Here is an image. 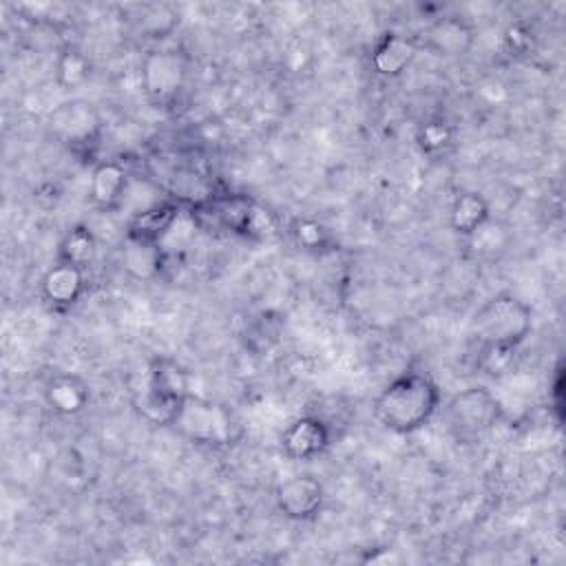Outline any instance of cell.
<instances>
[{
	"label": "cell",
	"instance_id": "6da1fadb",
	"mask_svg": "<svg viewBox=\"0 0 566 566\" xmlns=\"http://www.w3.org/2000/svg\"><path fill=\"white\" fill-rule=\"evenodd\" d=\"M440 407V387L424 369H405L374 400L376 420L391 433L422 429Z\"/></svg>",
	"mask_w": 566,
	"mask_h": 566
},
{
	"label": "cell",
	"instance_id": "7a4b0ae2",
	"mask_svg": "<svg viewBox=\"0 0 566 566\" xmlns=\"http://www.w3.org/2000/svg\"><path fill=\"white\" fill-rule=\"evenodd\" d=\"M533 332V307L513 292L486 298L471 318V336L478 347L520 349Z\"/></svg>",
	"mask_w": 566,
	"mask_h": 566
},
{
	"label": "cell",
	"instance_id": "3957f363",
	"mask_svg": "<svg viewBox=\"0 0 566 566\" xmlns=\"http://www.w3.org/2000/svg\"><path fill=\"white\" fill-rule=\"evenodd\" d=\"M190 394V376L186 367L172 358L159 356L146 365L142 385L135 394V407L148 422L170 427Z\"/></svg>",
	"mask_w": 566,
	"mask_h": 566
},
{
	"label": "cell",
	"instance_id": "277c9868",
	"mask_svg": "<svg viewBox=\"0 0 566 566\" xmlns=\"http://www.w3.org/2000/svg\"><path fill=\"white\" fill-rule=\"evenodd\" d=\"M188 212L195 226L219 228L241 239H268L276 230L272 212L245 195H212Z\"/></svg>",
	"mask_w": 566,
	"mask_h": 566
},
{
	"label": "cell",
	"instance_id": "5b68a950",
	"mask_svg": "<svg viewBox=\"0 0 566 566\" xmlns=\"http://www.w3.org/2000/svg\"><path fill=\"white\" fill-rule=\"evenodd\" d=\"M170 427L201 447H228L241 436V422L228 405L197 394L186 398Z\"/></svg>",
	"mask_w": 566,
	"mask_h": 566
},
{
	"label": "cell",
	"instance_id": "8992f818",
	"mask_svg": "<svg viewBox=\"0 0 566 566\" xmlns=\"http://www.w3.org/2000/svg\"><path fill=\"white\" fill-rule=\"evenodd\" d=\"M444 416L449 431L458 442H475L504 418V407L491 389L473 385L458 391L447 402Z\"/></svg>",
	"mask_w": 566,
	"mask_h": 566
},
{
	"label": "cell",
	"instance_id": "52a82bcc",
	"mask_svg": "<svg viewBox=\"0 0 566 566\" xmlns=\"http://www.w3.org/2000/svg\"><path fill=\"white\" fill-rule=\"evenodd\" d=\"M49 130L71 150H88L99 139L102 117L93 102L69 97L49 113Z\"/></svg>",
	"mask_w": 566,
	"mask_h": 566
},
{
	"label": "cell",
	"instance_id": "ba28073f",
	"mask_svg": "<svg viewBox=\"0 0 566 566\" xmlns=\"http://www.w3.org/2000/svg\"><path fill=\"white\" fill-rule=\"evenodd\" d=\"M188 77V60L177 49L148 51L139 66V80L144 93L157 102H172L184 88Z\"/></svg>",
	"mask_w": 566,
	"mask_h": 566
},
{
	"label": "cell",
	"instance_id": "9c48e42d",
	"mask_svg": "<svg viewBox=\"0 0 566 566\" xmlns=\"http://www.w3.org/2000/svg\"><path fill=\"white\" fill-rule=\"evenodd\" d=\"M276 509L292 522L314 520L325 504V489L321 480L307 473L290 475L274 491Z\"/></svg>",
	"mask_w": 566,
	"mask_h": 566
},
{
	"label": "cell",
	"instance_id": "30bf717a",
	"mask_svg": "<svg viewBox=\"0 0 566 566\" xmlns=\"http://www.w3.org/2000/svg\"><path fill=\"white\" fill-rule=\"evenodd\" d=\"M332 442V431L318 416H298L281 433V451L285 458L303 462L321 455Z\"/></svg>",
	"mask_w": 566,
	"mask_h": 566
},
{
	"label": "cell",
	"instance_id": "8fae6325",
	"mask_svg": "<svg viewBox=\"0 0 566 566\" xmlns=\"http://www.w3.org/2000/svg\"><path fill=\"white\" fill-rule=\"evenodd\" d=\"M475 42V29L460 15L436 18L422 38L424 49L442 57H460L471 51Z\"/></svg>",
	"mask_w": 566,
	"mask_h": 566
},
{
	"label": "cell",
	"instance_id": "7c38bea8",
	"mask_svg": "<svg viewBox=\"0 0 566 566\" xmlns=\"http://www.w3.org/2000/svg\"><path fill=\"white\" fill-rule=\"evenodd\" d=\"M418 49H420V42L416 38H409L398 31H387L380 35V40L371 49V55H369L371 69L378 75L396 77L402 71H407Z\"/></svg>",
	"mask_w": 566,
	"mask_h": 566
},
{
	"label": "cell",
	"instance_id": "4fadbf2b",
	"mask_svg": "<svg viewBox=\"0 0 566 566\" xmlns=\"http://www.w3.org/2000/svg\"><path fill=\"white\" fill-rule=\"evenodd\" d=\"M40 287L44 301L53 307H71L82 298L86 290V270L64 261H55L44 272Z\"/></svg>",
	"mask_w": 566,
	"mask_h": 566
},
{
	"label": "cell",
	"instance_id": "5bb4252c",
	"mask_svg": "<svg viewBox=\"0 0 566 566\" xmlns=\"http://www.w3.org/2000/svg\"><path fill=\"white\" fill-rule=\"evenodd\" d=\"M44 402L57 416H77L91 402V387L77 374H55L44 385Z\"/></svg>",
	"mask_w": 566,
	"mask_h": 566
},
{
	"label": "cell",
	"instance_id": "9a60e30c",
	"mask_svg": "<svg viewBox=\"0 0 566 566\" xmlns=\"http://www.w3.org/2000/svg\"><path fill=\"white\" fill-rule=\"evenodd\" d=\"M181 217V206L175 201H157L133 214L126 228L128 239L161 243L175 221Z\"/></svg>",
	"mask_w": 566,
	"mask_h": 566
},
{
	"label": "cell",
	"instance_id": "2e32d148",
	"mask_svg": "<svg viewBox=\"0 0 566 566\" xmlns=\"http://www.w3.org/2000/svg\"><path fill=\"white\" fill-rule=\"evenodd\" d=\"M128 190V172L119 161H99L91 172V201L99 210H115L122 206Z\"/></svg>",
	"mask_w": 566,
	"mask_h": 566
},
{
	"label": "cell",
	"instance_id": "e0dca14e",
	"mask_svg": "<svg viewBox=\"0 0 566 566\" xmlns=\"http://www.w3.org/2000/svg\"><path fill=\"white\" fill-rule=\"evenodd\" d=\"M491 219V206L489 201L475 192L467 190L460 192L449 210V226L460 237H471L475 230H480Z\"/></svg>",
	"mask_w": 566,
	"mask_h": 566
},
{
	"label": "cell",
	"instance_id": "ac0fdd59",
	"mask_svg": "<svg viewBox=\"0 0 566 566\" xmlns=\"http://www.w3.org/2000/svg\"><path fill=\"white\" fill-rule=\"evenodd\" d=\"M122 265L130 276L139 281L155 279L164 265V248L161 243L137 241L126 237V245L122 248Z\"/></svg>",
	"mask_w": 566,
	"mask_h": 566
},
{
	"label": "cell",
	"instance_id": "d6986e66",
	"mask_svg": "<svg viewBox=\"0 0 566 566\" xmlns=\"http://www.w3.org/2000/svg\"><path fill=\"white\" fill-rule=\"evenodd\" d=\"M97 254V241L95 234L91 232V228L86 226H73L60 241L57 245V259L55 261H64L71 265H77L82 270H86L93 259Z\"/></svg>",
	"mask_w": 566,
	"mask_h": 566
},
{
	"label": "cell",
	"instance_id": "ffe728a7",
	"mask_svg": "<svg viewBox=\"0 0 566 566\" xmlns=\"http://www.w3.org/2000/svg\"><path fill=\"white\" fill-rule=\"evenodd\" d=\"M91 75V62L82 49L66 44L55 57V82L60 88L71 91L82 86Z\"/></svg>",
	"mask_w": 566,
	"mask_h": 566
},
{
	"label": "cell",
	"instance_id": "44dd1931",
	"mask_svg": "<svg viewBox=\"0 0 566 566\" xmlns=\"http://www.w3.org/2000/svg\"><path fill=\"white\" fill-rule=\"evenodd\" d=\"M290 234L301 250L312 252V254L329 252L334 245V237H332L329 228L312 217H296L290 226Z\"/></svg>",
	"mask_w": 566,
	"mask_h": 566
},
{
	"label": "cell",
	"instance_id": "7402d4cb",
	"mask_svg": "<svg viewBox=\"0 0 566 566\" xmlns=\"http://www.w3.org/2000/svg\"><path fill=\"white\" fill-rule=\"evenodd\" d=\"M453 135H455V128L447 119L433 117L418 128L416 142L424 155H440L453 144Z\"/></svg>",
	"mask_w": 566,
	"mask_h": 566
}]
</instances>
